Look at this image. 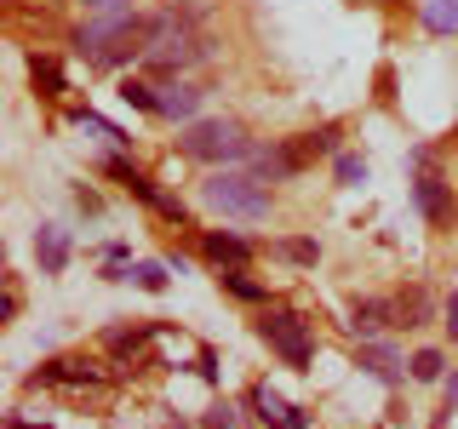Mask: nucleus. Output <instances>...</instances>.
<instances>
[{
  "mask_svg": "<svg viewBox=\"0 0 458 429\" xmlns=\"http://www.w3.org/2000/svg\"><path fill=\"white\" fill-rule=\"evenodd\" d=\"M207 200L218 212H229V218H264V212H269L264 183L247 178V172H212V178H207Z\"/></svg>",
  "mask_w": 458,
  "mask_h": 429,
  "instance_id": "obj_4",
  "label": "nucleus"
},
{
  "mask_svg": "<svg viewBox=\"0 0 458 429\" xmlns=\"http://www.w3.org/2000/svg\"><path fill=\"white\" fill-rule=\"evenodd\" d=\"M338 183H344V189H361V183H367V161H355V155H338Z\"/></svg>",
  "mask_w": 458,
  "mask_h": 429,
  "instance_id": "obj_18",
  "label": "nucleus"
},
{
  "mask_svg": "<svg viewBox=\"0 0 458 429\" xmlns=\"http://www.w3.org/2000/svg\"><path fill=\"white\" fill-rule=\"evenodd\" d=\"M75 46H81L86 63H98V69H121V63H132V57H143V46H149V18H138L132 6L98 12V18L75 35Z\"/></svg>",
  "mask_w": 458,
  "mask_h": 429,
  "instance_id": "obj_1",
  "label": "nucleus"
},
{
  "mask_svg": "<svg viewBox=\"0 0 458 429\" xmlns=\"http://www.w3.org/2000/svg\"><path fill=\"white\" fill-rule=\"evenodd\" d=\"M195 18H200V6H166V12L149 18L143 63H149L155 75H178V69H190L195 57H207V46L195 40Z\"/></svg>",
  "mask_w": 458,
  "mask_h": 429,
  "instance_id": "obj_2",
  "label": "nucleus"
},
{
  "mask_svg": "<svg viewBox=\"0 0 458 429\" xmlns=\"http://www.w3.org/2000/svg\"><path fill=\"white\" fill-rule=\"evenodd\" d=\"M458 407V372H453V378H447V412Z\"/></svg>",
  "mask_w": 458,
  "mask_h": 429,
  "instance_id": "obj_27",
  "label": "nucleus"
},
{
  "mask_svg": "<svg viewBox=\"0 0 458 429\" xmlns=\"http://www.w3.org/2000/svg\"><path fill=\"white\" fill-rule=\"evenodd\" d=\"M441 366H447V361H441V349H419V355H412V378H441Z\"/></svg>",
  "mask_w": 458,
  "mask_h": 429,
  "instance_id": "obj_20",
  "label": "nucleus"
},
{
  "mask_svg": "<svg viewBox=\"0 0 458 429\" xmlns=\"http://www.w3.org/2000/svg\"><path fill=\"white\" fill-rule=\"evenodd\" d=\"M247 400H252V412H258V418H264V424H276V429H281L286 418H293V407H286V400H281L276 390H269V383H252V395H247Z\"/></svg>",
  "mask_w": 458,
  "mask_h": 429,
  "instance_id": "obj_13",
  "label": "nucleus"
},
{
  "mask_svg": "<svg viewBox=\"0 0 458 429\" xmlns=\"http://www.w3.org/2000/svg\"><path fill=\"white\" fill-rule=\"evenodd\" d=\"M195 109H200V86H190V80L161 86V104H155V114H166V121H195Z\"/></svg>",
  "mask_w": 458,
  "mask_h": 429,
  "instance_id": "obj_8",
  "label": "nucleus"
},
{
  "mask_svg": "<svg viewBox=\"0 0 458 429\" xmlns=\"http://www.w3.org/2000/svg\"><path fill=\"white\" fill-rule=\"evenodd\" d=\"M200 429H235V407H229V400H224V407H212L207 418H200Z\"/></svg>",
  "mask_w": 458,
  "mask_h": 429,
  "instance_id": "obj_24",
  "label": "nucleus"
},
{
  "mask_svg": "<svg viewBox=\"0 0 458 429\" xmlns=\"http://www.w3.org/2000/svg\"><path fill=\"white\" fill-rule=\"evenodd\" d=\"M395 315H401V309L390 304V298H361V304H355V315H350V326H355L361 338H378L384 326L395 321Z\"/></svg>",
  "mask_w": 458,
  "mask_h": 429,
  "instance_id": "obj_9",
  "label": "nucleus"
},
{
  "mask_svg": "<svg viewBox=\"0 0 458 429\" xmlns=\"http://www.w3.org/2000/svg\"><path fill=\"white\" fill-rule=\"evenodd\" d=\"M183 155L190 161H207V166H229V161H241V155H252V138H247V126L241 121H190L183 126Z\"/></svg>",
  "mask_w": 458,
  "mask_h": 429,
  "instance_id": "obj_3",
  "label": "nucleus"
},
{
  "mask_svg": "<svg viewBox=\"0 0 458 429\" xmlns=\"http://www.w3.org/2000/svg\"><path fill=\"white\" fill-rule=\"evenodd\" d=\"M447 332H453V343H458V292L447 298Z\"/></svg>",
  "mask_w": 458,
  "mask_h": 429,
  "instance_id": "obj_25",
  "label": "nucleus"
},
{
  "mask_svg": "<svg viewBox=\"0 0 458 429\" xmlns=\"http://www.w3.org/2000/svg\"><path fill=\"white\" fill-rule=\"evenodd\" d=\"M361 366H367L378 383H401V355L390 349V343H372V338H361Z\"/></svg>",
  "mask_w": 458,
  "mask_h": 429,
  "instance_id": "obj_11",
  "label": "nucleus"
},
{
  "mask_svg": "<svg viewBox=\"0 0 458 429\" xmlns=\"http://www.w3.org/2000/svg\"><path fill=\"white\" fill-rule=\"evenodd\" d=\"M286 264H315V257H321V247H315V240H281L276 247Z\"/></svg>",
  "mask_w": 458,
  "mask_h": 429,
  "instance_id": "obj_19",
  "label": "nucleus"
},
{
  "mask_svg": "<svg viewBox=\"0 0 458 429\" xmlns=\"http://www.w3.org/2000/svg\"><path fill=\"white\" fill-rule=\"evenodd\" d=\"M121 97H126L132 109H149V114H155V104H161V92H155V86H143V80H126Z\"/></svg>",
  "mask_w": 458,
  "mask_h": 429,
  "instance_id": "obj_17",
  "label": "nucleus"
},
{
  "mask_svg": "<svg viewBox=\"0 0 458 429\" xmlns=\"http://www.w3.org/2000/svg\"><path fill=\"white\" fill-rule=\"evenodd\" d=\"M92 12H114V6H132V0H86Z\"/></svg>",
  "mask_w": 458,
  "mask_h": 429,
  "instance_id": "obj_26",
  "label": "nucleus"
},
{
  "mask_svg": "<svg viewBox=\"0 0 458 429\" xmlns=\"http://www.w3.org/2000/svg\"><path fill=\"white\" fill-rule=\"evenodd\" d=\"M35 257H40V269L47 275H57V269L69 264V235L57 223H40V235H35Z\"/></svg>",
  "mask_w": 458,
  "mask_h": 429,
  "instance_id": "obj_10",
  "label": "nucleus"
},
{
  "mask_svg": "<svg viewBox=\"0 0 458 429\" xmlns=\"http://www.w3.org/2000/svg\"><path fill=\"white\" fill-rule=\"evenodd\" d=\"M166 429H183V424H166Z\"/></svg>",
  "mask_w": 458,
  "mask_h": 429,
  "instance_id": "obj_29",
  "label": "nucleus"
},
{
  "mask_svg": "<svg viewBox=\"0 0 458 429\" xmlns=\"http://www.w3.org/2000/svg\"><path fill=\"white\" fill-rule=\"evenodd\" d=\"M200 247H207L212 264H247V257H252V247H247L241 235H218V229H212V235L200 240Z\"/></svg>",
  "mask_w": 458,
  "mask_h": 429,
  "instance_id": "obj_12",
  "label": "nucleus"
},
{
  "mask_svg": "<svg viewBox=\"0 0 458 429\" xmlns=\"http://www.w3.org/2000/svg\"><path fill=\"white\" fill-rule=\"evenodd\" d=\"M338 149V126H321V132H304L298 138V155L304 161H315V155H333Z\"/></svg>",
  "mask_w": 458,
  "mask_h": 429,
  "instance_id": "obj_16",
  "label": "nucleus"
},
{
  "mask_svg": "<svg viewBox=\"0 0 458 429\" xmlns=\"http://www.w3.org/2000/svg\"><path fill=\"white\" fill-rule=\"evenodd\" d=\"M35 86H47V97L64 92V75H57V63H47V57H35Z\"/></svg>",
  "mask_w": 458,
  "mask_h": 429,
  "instance_id": "obj_23",
  "label": "nucleus"
},
{
  "mask_svg": "<svg viewBox=\"0 0 458 429\" xmlns=\"http://www.w3.org/2000/svg\"><path fill=\"white\" fill-rule=\"evenodd\" d=\"M132 281L143 286V292H166V269H161V264H138Z\"/></svg>",
  "mask_w": 458,
  "mask_h": 429,
  "instance_id": "obj_21",
  "label": "nucleus"
},
{
  "mask_svg": "<svg viewBox=\"0 0 458 429\" xmlns=\"http://www.w3.org/2000/svg\"><path fill=\"white\" fill-rule=\"evenodd\" d=\"M424 29H429V35H453V29H458V0H429V6H424Z\"/></svg>",
  "mask_w": 458,
  "mask_h": 429,
  "instance_id": "obj_14",
  "label": "nucleus"
},
{
  "mask_svg": "<svg viewBox=\"0 0 458 429\" xmlns=\"http://www.w3.org/2000/svg\"><path fill=\"white\" fill-rule=\"evenodd\" d=\"M12 429H47V424H23V418H12Z\"/></svg>",
  "mask_w": 458,
  "mask_h": 429,
  "instance_id": "obj_28",
  "label": "nucleus"
},
{
  "mask_svg": "<svg viewBox=\"0 0 458 429\" xmlns=\"http://www.w3.org/2000/svg\"><path fill=\"white\" fill-rule=\"evenodd\" d=\"M224 286H229L235 298H247V304H258V298H264V286H258V281H247L241 269H229V275H224Z\"/></svg>",
  "mask_w": 458,
  "mask_h": 429,
  "instance_id": "obj_22",
  "label": "nucleus"
},
{
  "mask_svg": "<svg viewBox=\"0 0 458 429\" xmlns=\"http://www.w3.org/2000/svg\"><path fill=\"white\" fill-rule=\"evenodd\" d=\"M395 309H401V321H407V326H424L429 321V292H424V286H412V292L395 298Z\"/></svg>",
  "mask_w": 458,
  "mask_h": 429,
  "instance_id": "obj_15",
  "label": "nucleus"
},
{
  "mask_svg": "<svg viewBox=\"0 0 458 429\" xmlns=\"http://www.w3.org/2000/svg\"><path fill=\"white\" fill-rule=\"evenodd\" d=\"M298 166H304L298 143H286V149H252V178L258 183H281V178H293Z\"/></svg>",
  "mask_w": 458,
  "mask_h": 429,
  "instance_id": "obj_6",
  "label": "nucleus"
},
{
  "mask_svg": "<svg viewBox=\"0 0 458 429\" xmlns=\"http://www.w3.org/2000/svg\"><path fill=\"white\" fill-rule=\"evenodd\" d=\"M258 338L269 343V349L281 355L293 372H304L310 366V355H315V343H310V326L298 321V315H286V309H276V315H264L258 321Z\"/></svg>",
  "mask_w": 458,
  "mask_h": 429,
  "instance_id": "obj_5",
  "label": "nucleus"
},
{
  "mask_svg": "<svg viewBox=\"0 0 458 429\" xmlns=\"http://www.w3.org/2000/svg\"><path fill=\"white\" fill-rule=\"evenodd\" d=\"M412 200H419V212L436 229L453 223V195H447V183H441V178H419V183H412Z\"/></svg>",
  "mask_w": 458,
  "mask_h": 429,
  "instance_id": "obj_7",
  "label": "nucleus"
}]
</instances>
